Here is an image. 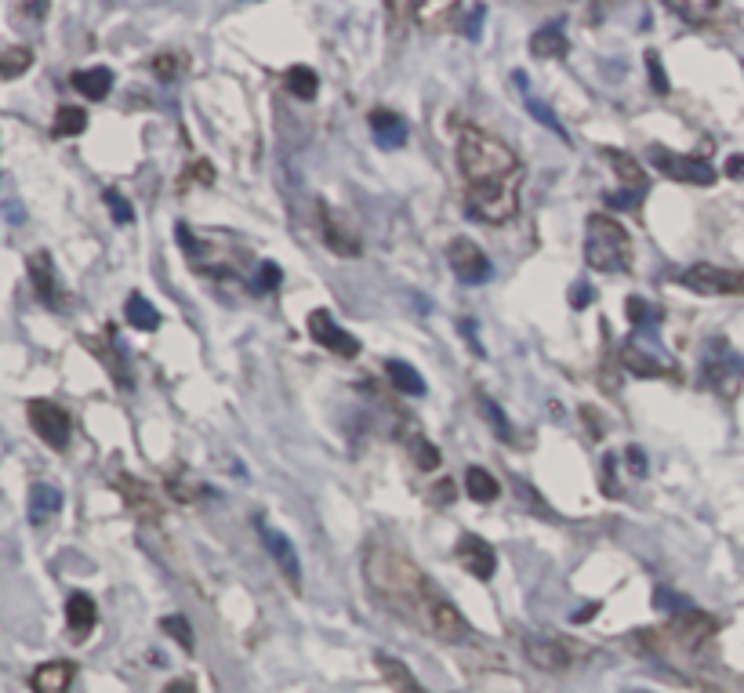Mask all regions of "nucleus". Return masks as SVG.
Listing matches in <instances>:
<instances>
[{
	"label": "nucleus",
	"instance_id": "obj_21",
	"mask_svg": "<svg viewBox=\"0 0 744 693\" xmlns=\"http://www.w3.org/2000/svg\"><path fill=\"white\" fill-rule=\"evenodd\" d=\"M374 664H378V672L385 675V683H389L396 693H429L425 686L418 683V675H414L411 668L400 661V657H392V654H385V650H378V654H374Z\"/></svg>",
	"mask_w": 744,
	"mask_h": 693
},
{
	"label": "nucleus",
	"instance_id": "obj_20",
	"mask_svg": "<svg viewBox=\"0 0 744 693\" xmlns=\"http://www.w3.org/2000/svg\"><path fill=\"white\" fill-rule=\"evenodd\" d=\"M367 124H371L374 138H378V146L382 149H400L403 142H407V135H411L407 120H403L400 113H392V109H371Z\"/></svg>",
	"mask_w": 744,
	"mask_h": 693
},
{
	"label": "nucleus",
	"instance_id": "obj_18",
	"mask_svg": "<svg viewBox=\"0 0 744 693\" xmlns=\"http://www.w3.org/2000/svg\"><path fill=\"white\" fill-rule=\"evenodd\" d=\"M672 632H676V639L683 646H701L705 639H712V632H715V621L708 614H701V610H676V617H672Z\"/></svg>",
	"mask_w": 744,
	"mask_h": 693
},
{
	"label": "nucleus",
	"instance_id": "obj_32",
	"mask_svg": "<svg viewBox=\"0 0 744 693\" xmlns=\"http://www.w3.org/2000/svg\"><path fill=\"white\" fill-rule=\"evenodd\" d=\"M30 66H33V48H26V44L0 51V80L22 77V73H26Z\"/></svg>",
	"mask_w": 744,
	"mask_h": 693
},
{
	"label": "nucleus",
	"instance_id": "obj_17",
	"mask_svg": "<svg viewBox=\"0 0 744 693\" xmlns=\"http://www.w3.org/2000/svg\"><path fill=\"white\" fill-rule=\"evenodd\" d=\"M88 342V349L95 352L98 360L109 367V378L117 381L120 389H131V374H128V360H124V352L117 349V331L109 327L106 338H84Z\"/></svg>",
	"mask_w": 744,
	"mask_h": 693
},
{
	"label": "nucleus",
	"instance_id": "obj_16",
	"mask_svg": "<svg viewBox=\"0 0 744 693\" xmlns=\"http://www.w3.org/2000/svg\"><path fill=\"white\" fill-rule=\"evenodd\" d=\"M73 679H77V664L73 661H48L33 668L30 675V690L33 693H69L73 690Z\"/></svg>",
	"mask_w": 744,
	"mask_h": 693
},
{
	"label": "nucleus",
	"instance_id": "obj_1",
	"mask_svg": "<svg viewBox=\"0 0 744 693\" xmlns=\"http://www.w3.org/2000/svg\"><path fill=\"white\" fill-rule=\"evenodd\" d=\"M458 175L465 182V207L472 218L487 225H505L519 215V186H523V160L509 142L490 135L476 124L458 127Z\"/></svg>",
	"mask_w": 744,
	"mask_h": 693
},
{
	"label": "nucleus",
	"instance_id": "obj_44",
	"mask_svg": "<svg viewBox=\"0 0 744 693\" xmlns=\"http://www.w3.org/2000/svg\"><path fill=\"white\" fill-rule=\"evenodd\" d=\"M153 69H157L160 80H171L178 73V59H175V55H160V59L153 62Z\"/></svg>",
	"mask_w": 744,
	"mask_h": 693
},
{
	"label": "nucleus",
	"instance_id": "obj_29",
	"mask_svg": "<svg viewBox=\"0 0 744 693\" xmlns=\"http://www.w3.org/2000/svg\"><path fill=\"white\" fill-rule=\"evenodd\" d=\"M465 494H469L472 501H480V505H490V501L501 498V483L490 476L487 469L472 465V469L465 472Z\"/></svg>",
	"mask_w": 744,
	"mask_h": 693
},
{
	"label": "nucleus",
	"instance_id": "obj_31",
	"mask_svg": "<svg viewBox=\"0 0 744 693\" xmlns=\"http://www.w3.org/2000/svg\"><path fill=\"white\" fill-rule=\"evenodd\" d=\"M385 374H389V381L396 385V392H403V396H425V381H421V374L414 371L411 363L389 360L385 363Z\"/></svg>",
	"mask_w": 744,
	"mask_h": 693
},
{
	"label": "nucleus",
	"instance_id": "obj_35",
	"mask_svg": "<svg viewBox=\"0 0 744 693\" xmlns=\"http://www.w3.org/2000/svg\"><path fill=\"white\" fill-rule=\"evenodd\" d=\"M668 11H672V15H679V19H686L690 26H701V22H708V15L715 11V4H708V0H697V4H668Z\"/></svg>",
	"mask_w": 744,
	"mask_h": 693
},
{
	"label": "nucleus",
	"instance_id": "obj_33",
	"mask_svg": "<svg viewBox=\"0 0 744 693\" xmlns=\"http://www.w3.org/2000/svg\"><path fill=\"white\" fill-rule=\"evenodd\" d=\"M411 454H414V465L418 469H425V472H432V469H440V447L436 443H429L425 436H414L411 440Z\"/></svg>",
	"mask_w": 744,
	"mask_h": 693
},
{
	"label": "nucleus",
	"instance_id": "obj_43",
	"mask_svg": "<svg viewBox=\"0 0 744 693\" xmlns=\"http://www.w3.org/2000/svg\"><path fill=\"white\" fill-rule=\"evenodd\" d=\"M189 178H193V182H204V186H211V182H215V167H211V160H196L193 171H189Z\"/></svg>",
	"mask_w": 744,
	"mask_h": 693
},
{
	"label": "nucleus",
	"instance_id": "obj_38",
	"mask_svg": "<svg viewBox=\"0 0 744 693\" xmlns=\"http://www.w3.org/2000/svg\"><path fill=\"white\" fill-rule=\"evenodd\" d=\"M625 309H628V320L636 323V327H647V323H654V320H657V316H654L657 309H650V305L643 302V298H628Z\"/></svg>",
	"mask_w": 744,
	"mask_h": 693
},
{
	"label": "nucleus",
	"instance_id": "obj_47",
	"mask_svg": "<svg viewBox=\"0 0 744 693\" xmlns=\"http://www.w3.org/2000/svg\"><path fill=\"white\" fill-rule=\"evenodd\" d=\"M726 175H730V178H744V153H734V157L726 160Z\"/></svg>",
	"mask_w": 744,
	"mask_h": 693
},
{
	"label": "nucleus",
	"instance_id": "obj_12",
	"mask_svg": "<svg viewBox=\"0 0 744 693\" xmlns=\"http://www.w3.org/2000/svg\"><path fill=\"white\" fill-rule=\"evenodd\" d=\"M454 556L465 570H469L476 581H490L494 570H498V552L490 541H483L480 534H461L458 545H454Z\"/></svg>",
	"mask_w": 744,
	"mask_h": 693
},
{
	"label": "nucleus",
	"instance_id": "obj_8",
	"mask_svg": "<svg viewBox=\"0 0 744 693\" xmlns=\"http://www.w3.org/2000/svg\"><path fill=\"white\" fill-rule=\"evenodd\" d=\"M316 229H320V240H324L334 254H342V258H360L363 254L356 229L345 222L342 215H334V207L327 204V200H316Z\"/></svg>",
	"mask_w": 744,
	"mask_h": 693
},
{
	"label": "nucleus",
	"instance_id": "obj_11",
	"mask_svg": "<svg viewBox=\"0 0 744 693\" xmlns=\"http://www.w3.org/2000/svg\"><path fill=\"white\" fill-rule=\"evenodd\" d=\"M258 534H262L265 552L273 556L276 570L284 574V581H287V585H291L294 592H302V559H298V552H294L291 537H287V534H280V530H273V527H269V523H265V519H258Z\"/></svg>",
	"mask_w": 744,
	"mask_h": 693
},
{
	"label": "nucleus",
	"instance_id": "obj_41",
	"mask_svg": "<svg viewBox=\"0 0 744 693\" xmlns=\"http://www.w3.org/2000/svg\"><path fill=\"white\" fill-rule=\"evenodd\" d=\"M614 465H617V458H614V454H607V461H603V494H610V498H617V494H621V487H617V476H614Z\"/></svg>",
	"mask_w": 744,
	"mask_h": 693
},
{
	"label": "nucleus",
	"instance_id": "obj_4",
	"mask_svg": "<svg viewBox=\"0 0 744 693\" xmlns=\"http://www.w3.org/2000/svg\"><path fill=\"white\" fill-rule=\"evenodd\" d=\"M26 418H30V429L37 432V440L48 443L51 450H66L69 440H73V418L55 400H40V396L30 400L26 403Z\"/></svg>",
	"mask_w": 744,
	"mask_h": 693
},
{
	"label": "nucleus",
	"instance_id": "obj_36",
	"mask_svg": "<svg viewBox=\"0 0 744 693\" xmlns=\"http://www.w3.org/2000/svg\"><path fill=\"white\" fill-rule=\"evenodd\" d=\"M480 407H483V414H487L490 421H494V432H498V440H505V443H516V436H512V421L501 414V407L494 400H480Z\"/></svg>",
	"mask_w": 744,
	"mask_h": 693
},
{
	"label": "nucleus",
	"instance_id": "obj_7",
	"mask_svg": "<svg viewBox=\"0 0 744 693\" xmlns=\"http://www.w3.org/2000/svg\"><path fill=\"white\" fill-rule=\"evenodd\" d=\"M447 262H451V273L458 276L461 284L480 287L490 280V258L469 236H454L451 244H447Z\"/></svg>",
	"mask_w": 744,
	"mask_h": 693
},
{
	"label": "nucleus",
	"instance_id": "obj_40",
	"mask_svg": "<svg viewBox=\"0 0 744 693\" xmlns=\"http://www.w3.org/2000/svg\"><path fill=\"white\" fill-rule=\"evenodd\" d=\"M647 66H650V84H654V91H657V95H668V73L661 69V62H657L654 51L647 55Z\"/></svg>",
	"mask_w": 744,
	"mask_h": 693
},
{
	"label": "nucleus",
	"instance_id": "obj_34",
	"mask_svg": "<svg viewBox=\"0 0 744 693\" xmlns=\"http://www.w3.org/2000/svg\"><path fill=\"white\" fill-rule=\"evenodd\" d=\"M160 628H164V632L171 635V639H175V643L182 646L186 654H193L196 639H193V628H189L186 617H178V614L175 617H164V621H160Z\"/></svg>",
	"mask_w": 744,
	"mask_h": 693
},
{
	"label": "nucleus",
	"instance_id": "obj_30",
	"mask_svg": "<svg viewBox=\"0 0 744 693\" xmlns=\"http://www.w3.org/2000/svg\"><path fill=\"white\" fill-rule=\"evenodd\" d=\"M88 131V109L80 106H59L55 109V124H51V135L55 138H77Z\"/></svg>",
	"mask_w": 744,
	"mask_h": 693
},
{
	"label": "nucleus",
	"instance_id": "obj_49",
	"mask_svg": "<svg viewBox=\"0 0 744 693\" xmlns=\"http://www.w3.org/2000/svg\"><path fill=\"white\" fill-rule=\"evenodd\" d=\"M167 693H193V683H189V679H178V683L167 686Z\"/></svg>",
	"mask_w": 744,
	"mask_h": 693
},
{
	"label": "nucleus",
	"instance_id": "obj_48",
	"mask_svg": "<svg viewBox=\"0 0 744 693\" xmlns=\"http://www.w3.org/2000/svg\"><path fill=\"white\" fill-rule=\"evenodd\" d=\"M451 498H454V483H451V479H443L440 487H436V501H440V505H447Z\"/></svg>",
	"mask_w": 744,
	"mask_h": 693
},
{
	"label": "nucleus",
	"instance_id": "obj_45",
	"mask_svg": "<svg viewBox=\"0 0 744 693\" xmlns=\"http://www.w3.org/2000/svg\"><path fill=\"white\" fill-rule=\"evenodd\" d=\"M581 418H588V425H592V429H588V436H592V440H599V436H603V429H607V421L599 418L592 407H581Z\"/></svg>",
	"mask_w": 744,
	"mask_h": 693
},
{
	"label": "nucleus",
	"instance_id": "obj_22",
	"mask_svg": "<svg viewBox=\"0 0 744 693\" xmlns=\"http://www.w3.org/2000/svg\"><path fill=\"white\" fill-rule=\"evenodd\" d=\"M73 88L88 98V102H102V98H109V91H113V69H106V66L77 69V73H73Z\"/></svg>",
	"mask_w": 744,
	"mask_h": 693
},
{
	"label": "nucleus",
	"instance_id": "obj_39",
	"mask_svg": "<svg viewBox=\"0 0 744 693\" xmlns=\"http://www.w3.org/2000/svg\"><path fill=\"white\" fill-rule=\"evenodd\" d=\"M726 363H730V374H734V378L741 381V374H744V360H741V356H730ZM719 374H726V371H723V367H719L715 360H708V363H705V378H708V381H715Z\"/></svg>",
	"mask_w": 744,
	"mask_h": 693
},
{
	"label": "nucleus",
	"instance_id": "obj_28",
	"mask_svg": "<svg viewBox=\"0 0 744 693\" xmlns=\"http://www.w3.org/2000/svg\"><path fill=\"white\" fill-rule=\"evenodd\" d=\"M621 363H625V371H632L636 378H665V374L672 371V367H665L661 360L647 356V352L639 349V345H632V342L621 349Z\"/></svg>",
	"mask_w": 744,
	"mask_h": 693
},
{
	"label": "nucleus",
	"instance_id": "obj_42",
	"mask_svg": "<svg viewBox=\"0 0 744 693\" xmlns=\"http://www.w3.org/2000/svg\"><path fill=\"white\" fill-rule=\"evenodd\" d=\"M625 465L636 472V476H647V454H643L639 447H628L625 450Z\"/></svg>",
	"mask_w": 744,
	"mask_h": 693
},
{
	"label": "nucleus",
	"instance_id": "obj_37",
	"mask_svg": "<svg viewBox=\"0 0 744 693\" xmlns=\"http://www.w3.org/2000/svg\"><path fill=\"white\" fill-rule=\"evenodd\" d=\"M106 207L113 211V218H117L120 225H131L135 222V211H131V204L124 200V193H117V189H106Z\"/></svg>",
	"mask_w": 744,
	"mask_h": 693
},
{
	"label": "nucleus",
	"instance_id": "obj_14",
	"mask_svg": "<svg viewBox=\"0 0 744 693\" xmlns=\"http://www.w3.org/2000/svg\"><path fill=\"white\" fill-rule=\"evenodd\" d=\"M523 650H527V661L534 664L538 672L556 675V672H567L570 664H574V654H570L559 639H549V635H527Z\"/></svg>",
	"mask_w": 744,
	"mask_h": 693
},
{
	"label": "nucleus",
	"instance_id": "obj_10",
	"mask_svg": "<svg viewBox=\"0 0 744 693\" xmlns=\"http://www.w3.org/2000/svg\"><path fill=\"white\" fill-rule=\"evenodd\" d=\"M683 287L697 294H744V273L737 269H719V265H708V262H697L690 265L679 280Z\"/></svg>",
	"mask_w": 744,
	"mask_h": 693
},
{
	"label": "nucleus",
	"instance_id": "obj_3",
	"mask_svg": "<svg viewBox=\"0 0 744 693\" xmlns=\"http://www.w3.org/2000/svg\"><path fill=\"white\" fill-rule=\"evenodd\" d=\"M636 258L632 236L614 215H592L585 225V265L596 273H628Z\"/></svg>",
	"mask_w": 744,
	"mask_h": 693
},
{
	"label": "nucleus",
	"instance_id": "obj_2",
	"mask_svg": "<svg viewBox=\"0 0 744 693\" xmlns=\"http://www.w3.org/2000/svg\"><path fill=\"white\" fill-rule=\"evenodd\" d=\"M363 574H367L371 596L382 606L400 610L407 617L425 614L432 585L407 552H400L396 545H385V541H371L363 552Z\"/></svg>",
	"mask_w": 744,
	"mask_h": 693
},
{
	"label": "nucleus",
	"instance_id": "obj_46",
	"mask_svg": "<svg viewBox=\"0 0 744 693\" xmlns=\"http://www.w3.org/2000/svg\"><path fill=\"white\" fill-rule=\"evenodd\" d=\"M276 284H280V269H276L273 262H265L262 265V287H265V291H273Z\"/></svg>",
	"mask_w": 744,
	"mask_h": 693
},
{
	"label": "nucleus",
	"instance_id": "obj_19",
	"mask_svg": "<svg viewBox=\"0 0 744 693\" xmlns=\"http://www.w3.org/2000/svg\"><path fill=\"white\" fill-rule=\"evenodd\" d=\"M98 625V606L95 599L88 596V592H73V596L66 599V628L73 639H88L91 632H95Z\"/></svg>",
	"mask_w": 744,
	"mask_h": 693
},
{
	"label": "nucleus",
	"instance_id": "obj_23",
	"mask_svg": "<svg viewBox=\"0 0 744 693\" xmlns=\"http://www.w3.org/2000/svg\"><path fill=\"white\" fill-rule=\"evenodd\" d=\"M59 508H62L59 487H51V483H37V487L30 490V523H33V527L48 523L51 516H59Z\"/></svg>",
	"mask_w": 744,
	"mask_h": 693
},
{
	"label": "nucleus",
	"instance_id": "obj_27",
	"mask_svg": "<svg viewBox=\"0 0 744 693\" xmlns=\"http://www.w3.org/2000/svg\"><path fill=\"white\" fill-rule=\"evenodd\" d=\"M284 88L287 95H294L298 102H313L320 95V77H316L313 66H291L284 73Z\"/></svg>",
	"mask_w": 744,
	"mask_h": 693
},
{
	"label": "nucleus",
	"instance_id": "obj_15",
	"mask_svg": "<svg viewBox=\"0 0 744 693\" xmlns=\"http://www.w3.org/2000/svg\"><path fill=\"white\" fill-rule=\"evenodd\" d=\"M117 490H120V498L128 501V508L135 512L138 519H149V523H157V519L164 516V505L157 501L153 487H149V483H142V479L128 476V472H120V476H117Z\"/></svg>",
	"mask_w": 744,
	"mask_h": 693
},
{
	"label": "nucleus",
	"instance_id": "obj_26",
	"mask_svg": "<svg viewBox=\"0 0 744 693\" xmlns=\"http://www.w3.org/2000/svg\"><path fill=\"white\" fill-rule=\"evenodd\" d=\"M603 157L614 164V171H617V178L625 182L628 189H647V171L639 167V160L632 157V153H625V149H603Z\"/></svg>",
	"mask_w": 744,
	"mask_h": 693
},
{
	"label": "nucleus",
	"instance_id": "obj_9",
	"mask_svg": "<svg viewBox=\"0 0 744 693\" xmlns=\"http://www.w3.org/2000/svg\"><path fill=\"white\" fill-rule=\"evenodd\" d=\"M309 334H313L316 345H324L327 352H334V356H342V360H356L360 356V338L356 334H349L345 327H338L331 316V309H313L309 313Z\"/></svg>",
	"mask_w": 744,
	"mask_h": 693
},
{
	"label": "nucleus",
	"instance_id": "obj_5",
	"mask_svg": "<svg viewBox=\"0 0 744 693\" xmlns=\"http://www.w3.org/2000/svg\"><path fill=\"white\" fill-rule=\"evenodd\" d=\"M650 160L665 178H676L683 186H712L719 171H715L708 160L701 157H683V153H672V149L650 146Z\"/></svg>",
	"mask_w": 744,
	"mask_h": 693
},
{
	"label": "nucleus",
	"instance_id": "obj_6",
	"mask_svg": "<svg viewBox=\"0 0 744 693\" xmlns=\"http://www.w3.org/2000/svg\"><path fill=\"white\" fill-rule=\"evenodd\" d=\"M421 625L429 628V635L447 639V643H461V639L472 632L469 621L461 617V610L451 603V599L443 596L440 588H432L429 603H425V614H421Z\"/></svg>",
	"mask_w": 744,
	"mask_h": 693
},
{
	"label": "nucleus",
	"instance_id": "obj_24",
	"mask_svg": "<svg viewBox=\"0 0 744 693\" xmlns=\"http://www.w3.org/2000/svg\"><path fill=\"white\" fill-rule=\"evenodd\" d=\"M567 51H570V40L559 26H541V30L530 37V55H538V59H563Z\"/></svg>",
	"mask_w": 744,
	"mask_h": 693
},
{
	"label": "nucleus",
	"instance_id": "obj_13",
	"mask_svg": "<svg viewBox=\"0 0 744 693\" xmlns=\"http://www.w3.org/2000/svg\"><path fill=\"white\" fill-rule=\"evenodd\" d=\"M26 273L33 280V291L48 309H62L66 305V294L59 291V276H55V262H51L48 251H33L26 258Z\"/></svg>",
	"mask_w": 744,
	"mask_h": 693
},
{
	"label": "nucleus",
	"instance_id": "obj_25",
	"mask_svg": "<svg viewBox=\"0 0 744 693\" xmlns=\"http://www.w3.org/2000/svg\"><path fill=\"white\" fill-rule=\"evenodd\" d=\"M124 316H128V323L135 327V331H157L160 327V313H157V305L149 302L146 294H138L131 291L128 294V302H124Z\"/></svg>",
	"mask_w": 744,
	"mask_h": 693
}]
</instances>
